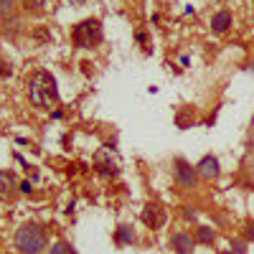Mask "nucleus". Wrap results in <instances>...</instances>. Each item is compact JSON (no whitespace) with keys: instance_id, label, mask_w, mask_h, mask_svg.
I'll return each mask as SVG.
<instances>
[{"instance_id":"obj_15","label":"nucleus","mask_w":254,"mask_h":254,"mask_svg":"<svg viewBox=\"0 0 254 254\" xmlns=\"http://www.w3.org/2000/svg\"><path fill=\"white\" fill-rule=\"evenodd\" d=\"M13 8H15V0H0V18L10 15V13H13Z\"/></svg>"},{"instance_id":"obj_18","label":"nucleus","mask_w":254,"mask_h":254,"mask_svg":"<svg viewBox=\"0 0 254 254\" xmlns=\"http://www.w3.org/2000/svg\"><path fill=\"white\" fill-rule=\"evenodd\" d=\"M247 242H254V224L247 226Z\"/></svg>"},{"instance_id":"obj_13","label":"nucleus","mask_w":254,"mask_h":254,"mask_svg":"<svg viewBox=\"0 0 254 254\" xmlns=\"http://www.w3.org/2000/svg\"><path fill=\"white\" fill-rule=\"evenodd\" d=\"M49 254H76V249H74L69 242H56V244L51 247Z\"/></svg>"},{"instance_id":"obj_6","label":"nucleus","mask_w":254,"mask_h":254,"mask_svg":"<svg viewBox=\"0 0 254 254\" xmlns=\"http://www.w3.org/2000/svg\"><path fill=\"white\" fill-rule=\"evenodd\" d=\"M173 165H176V181H178L183 188H190V186L196 183V176H198V173H196L193 165H188L183 158H178Z\"/></svg>"},{"instance_id":"obj_7","label":"nucleus","mask_w":254,"mask_h":254,"mask_svg":"<svg viewBox=\"0 0 254 254\" xmlns=\"http://www.w3.org/2000/svg\"><path fill=\"white\" fill-rule=\"evenodd\" d=\"M18 190V181L10 171H0V201H10Z\"/></svg>"},{"instance_id":"obj_1","label":"nucleus","mask_w":254,"mask_h":254,"mask_svg":"<svg viewBox=\"0 0 254 254\" xmlns=\"http://www.w3.org/2000/svg\"><path fill=\"white\" fill-rule=\"evenodd\" d=\"M28 97L33 107L41 110H49L59 102V87H56V79L49 71H33L28 79Z\"/></svg>"},{"instance_id":"obj_12","label":"nucleus","mask_w":254,"mask_h":254,"mask_svg":"<svg viewBox=\"0 0 254 254\" xmlns=\"http://www.w3.org/2000/svg\"><path fill=\"white\" fill-rule=\"evenodd\" d=\"M117 242H120V244H132V242H135L132 229H130V226H120V229H117Z\"/></svg>"},{"instance_id":"obj_5","label":"nucleus","mask_w":254,"mask_h":254,"mask_svg":"<svg viewBox=\"0 0 254 254\" xmlns=\"http://www.w3.org/2000/svg\"><path fill=\"white\" fill-rule=\"evenodd\" d=\"M140 219H142V224H145L147 229H160V226L165 224V208H163L160 203L150 201V203H145Z\"/></svg>"},{"instance_id":"obj_4","label":"nucleus","mask_w":254,"mask_h":254,"mask_svg":"<svg viewBox=\"0 0 254 254\" xmlns=\"http://www.w3.org/2000/svg\"><path fill=\"white\" fill-rule=\"evenodd\" d=\"M94 168H97V173L104 176V178H115L120 173V163L115 160L112 150H107V147H102V150L94 155Z\"/></svg>"},{"instance_id":"obj_16","label":"nucleus","mask_w":254,"mask_h":254,"mask_svg":"<svg viewBox=\"0 0 254 254\" xmlns=\"http://www.w3.org/2000/svg\"><path fill=\"white\" fill-rule=\"evenodd\" d=\"M10 71H13V69L8 66V64H5L3 59H0V76H10Z\"/></svg>"},{"instance_id":"obj_14","label":"nucleus","mask_w":254,"mask_h":254,"mask_svg":"<svg viewBox=\"0 0 254 254\" xmlns=\"http://www.w3.org/2000/svg\"><path fill=\"white\" fill-rule=\"evenodd\" d=\"M46 5V0H23V8L31 10V13H38V10H44Z\"/></svg>"},{"instance_id":"obj_19","label":"nucleus","mask_w":254,"mask_h":254,"mask_svg":"<svg viewBox=\"0 0 254 254\" xmlns=\"http://www.w3.org/2000/svg\"><path fill=\"white\" fill-rule=\"evenodd\" d=\"M66 3H87V0H66Z\"/></svg>"},{"instance_id":"obj_11","label":"nucleus","mask_w":254,"mask_h":254,"mask_svg":"<svg viewBox=\"0 0 254 254\" xmlns=\"http://www.w3.org/2000/svg\"><path fill=\"white\" fill-rule=\"evenodd\" d=\"M196 237H198V242H201V244H211V242L216 239V231H214V229H208V226H198Z\"/></svg>"},{"instance_id":"obj_17","label":"nucleus","mask_w":254,"mask_h":254,"mask_svg":"<svg viewBox=\"0 0 254 254\" xmlns=\"http://www.w3.org/2000/svg\"><path fill=\"white\" fill-rule=\"evenodd\" d=\"M231 252H237V254H244L247 249H244V244H242V242H234V244H231Z\"/></svg>"},{"instance_id":"obj_10","label":"nucleus","mask_w":254,"mask_h":254,"mask_svg":"<svg viewBox=\"0 0 254 254\" xmlns=\"http://www.w3.org/2000/svg\"><path fill=\"white\" fill-rule=\"evenodd\" d=\"M171 247H173L178 254H190V252H193V239H190L188 234H173Z\"/></svg>"},{"instance_id":"obj_2","label":"nucleus","mask_w":254,"mask_h":254,"mask_svg":"<svg viewBox=\"0 0 254 254\" xmlns=\"http://www.w3.org/2000/svg\"><path fill=\"white\" fill-rule=\"evenodd\" d=\"M46 244H49V237H46L44 226H38L33 221L23 224L15 231V249L20 254H41L46 249Z\"/></svg>"},{"instance_id":"obj_9","label":"nucleus","mask_w":254,"mask_h":254,"mask_svg":"<svg viewBox=\"0 0 254 254\" xmlns=\"http://www.w3.org/2000/svg\"><path fill=\"white\" fill-rule=\"evenodd\" d=\"M229 26H231V13L229 10H221V13H216L214 18H211V31L214 33H226Z\"/></svg>"},{"instance_id":"obj_8","label":"nucleus","mask_w":254,"mask_h":254,"mask_svg":"<svg viewBox=\"0 0 254 254\" xmlns=\"http://www.w3.org/2000/svg\"><path fill=\"white\" fill-rule=\"evenodd\" d=\"M196 173H198V178H203V181H214V178L219 176V160H216L214 155H206V158L196 165Z\"/></svg>"},{"instance_id":"obj_3","label":"nucleus","mask_w":254,"mask_h":254,"mask_svg":"<svg viewBox=\"0 0 254 254\" xmlns=\"http://www.w3.org/2000/svg\"><path fill=\"white\" fill-rule=\"evenodd\" d=\"M71 38H74V44L79 49H94L102 44V38H104V31H102V23L97 18H87V20H81V23L74 26L71 31Z\"/></svg>"}]
</instances>
